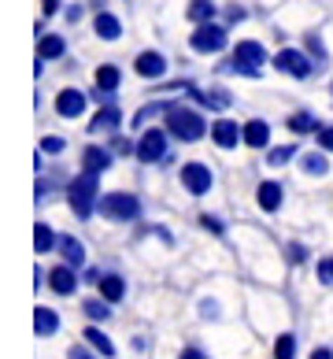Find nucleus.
Segmentation results:
<instances>
[{
	"mask_svg": "<svg viewBox=\"0 0 333 359\" xmlns=\"http://www.w3.org/2000/svg\"><path fill=\"white\" fill-rule=\"evenodd\" d=\"M100 204V175H93V170H82L78 178L67 182V208L74 211L78 222H89L93 211Z\"/></svg>",
	"mask_w": 333,
	"mask_h": 359,
	"instance_id": "f257e3e1",
	"label": "nucleus"
},
{
	"mask_svg": "<svg viewBox=\"0 0 333 359\" xmlns=\"http://www.w3.org/2000/svg\"><path fill=\"white\" fill-rule=\"evenodd\" d=\"M163 126L170 130V137H175V141H185V144H193V141H200L204 134H211V130H208V118L200 115L196 108H185V104H178V100L170 104Z\"/></svg>",
	"mask_w": 333,
	"mask_h": 359,
	"instance_id": "f03ea898",
	"label": "nucleus"
},
{
	"mask_svg": "<svg viewBox=\"0 0 333 359\" xmlns=\"http://www.w3.org/2000/svg\"><path fill=\"white\" fill-rule=\"evenodd\" d=\"M97 211H100V215L108 219V222H141L144 204H141V196H137V193L115 189V193H104V196H100Z\"/></svg>",
	"mask_w": 333,
	"mask_h": 359,
	"instance_id": "7ed1b4c3",
	"label": "nucleus"
},
{
	"mask_svg": "<svg viewBox=\"0 0 333 359\" xmlns=\"http://www.w3.org/2000/svg\"><path fill=\"white\" fill-rule=\"evenodd\" d=\"M263 63H266V48L259 41H237L233 45V60L222 63V71H233L241 78H259Z\"/></svg>",
	"mask_w": 333,
	"mask_h": 359,
	"instance_id": "20e7f679",
	"label": "nucleus"
},
{
	"mask_svg": "<svg viewBox=\"0 0 333 359\" xmlns=\"http://www.w3.org/2000/svg\"><path fill=\"white\" fill-rule=\"evenodd\" d=\"M226 45H230V30H226V22H200L196 30L189 34V48L200 52V56H215V52H222Z\"/></svg>",
	"mask_w": 333,
	"mask_h": 359,
	"instance_id": "39448f33",
	"label": "nucleus"
},
{
	"mask_svg": "<svg viewBox=\"0 0 333 359\" xmlns=\"http://www.w3.org/2000/svg\"><path fill=\"white\" fill-rule=\"evenodd\" d=\"M137 159L144 167H152V163H167L170 159V130L163 126H149L141 134V141H137Z\"/></svg>",
	"mask_w": 333,
	"mask_h": 359,
	"instance_id": "423d86ee",
	"label": "nucleus"
},
{
	"mask_svg": "<svg viewBox=\"0 0 333 359\" xmlns=\"http://www.w3.org/2000/svg\"><path fill=\"white\" fill-rule=\"evenodd\" d=\"M271 63H274V71L297 78V82H308V78L315 74V63H311V56L304 48H282Z\"/></svg>",
	"mask_w": 333,
	"mask_h": 359,
	"instance_id": "0eeeda50",
	"label": "nucleus"
},
{
	"mask_svg": "<svg viewBox=\"0 0 333 359\" xmlns=\"http://www.w3.org/2000/svg\"><path fill=\"white\" fill-rule=\"evenodd\" d=\"M178 182H182V189L189 196H208L211 189H215V175H211V167L196 163V159H193V163H182Z\"/></svg>",
	"mask_w": 333,
	"mask_h": 359,
	"instance_id": "6e6552de",
	"label": "nucleus"
},
{
	"mask_svg": "<svg viewBox=\"0 0 333 359\" xmlns=\"http://www.w3.org/2000/svg\"><path fill=\"white\" fill-rule=\"evenodd\" d=\"M118 126H123V108L118 104H100L97 115L89 118V134H118Z\"/></svg>",
	"mask_w": 333,
	"mask_h": 359,
	"instance_id": "1a4fd4ad",
	"label": "nucleus"
},
{
	"mask_svg": "<svg viewBox=\"0 0 333 359\" xmlns=\"http://www.w3.org/2000/svg\"><path fill=\"white\" fill-rule=\"evenodd\" d=\"M211 141H215V149H237V144H241L245 137H241V123H237V118H215V123H211Z\"/></svg>",
	"mask_w": 333,
	"mask_h": 359,
	"instance_id": "9d476101",
	"label": "nucleus"
},
{
	"mask_svg": "<svg viewBox=\"0 0 333 359\" xmlns=\"http://www.w3.org/2000/svg\"><path fill=\"white\" fill-rule=\"evenodd\" d=\"M86 104H89V97L82 89H74V86H67V89L56 93V115L60 118H78L86 111Z\"/></svg>",
	"mask_w": 333,
	"mask_h": 359,
	"instance_id": "9b49d317",
	"label": "nucleus"
},
{
	"mask_svg": "<svg viewBox=\"0 0 333 359\" xmlns=\"http://www.w3.org/2000/svg\"><path fill=\"white\" fill-rule=\"evenodd\" d=\"M48 289L56 292V297H74L78 292V267H71V263L52 267L48 271Z\"/></svg>",
	"mask_w": 333,
	"mask_h": 359,
	"instance_id": "f8f14e48",
	"label": "nucleus"
},
{
	"mask_svg": "<svg viewBox=\"0 0 333 359\" xmlns=\"http://www.w3.org/2000/svg\"><path fill=\"white\" fill-rule=\"evenodd\" d=\"M133 71L141 78H149V82H156V78L167 74V56L156 48H144V52H137V60H133Z\"/></svg>",
	"mask_w": 333,
	"mask_h": 359,
	"instance_id": "ddd939ff",
	"label": "nucleus"
},
{
	"mask_svg": "<svg viewBox=\"0 0 333 359\" xmlns=\"http://www.w3.org/2000/svg\"><path fill=\"white\" fill-rule=\"evenodd\" d=\"M189 97L196 100V104H204V108H211V111H226L233 104V93L230 89H222V86H215V89H185Z\"/></svg>",
	"mask_w": 333,
	"mask_h": 359,
	"instance_id": "4468645a",
	"label": "nucleus"
},
{
	"mask_svg": "<svg viewBox=\"0 0 333 359\" xmlns=\"http://www.w3.org/2000/svg\"><path fill=\"white\" fill-rule=\"evenodd\" d=\"M282 201H285L282 182H278V178H266V182H259V189H256V204H259V211H266V215H274V211L282 208Z\"/></svg>",
	"mask_w": 333,
	"mask_h": 359,
	"instance_id": "2eb2a0df",
	"label": "nucleus"
},
{
	"mask_svg": "<svg viewBox=\"0 0 333 359\" xmlns=\"http://www.w3.org/2000/svg\"><path fill=\"white\" fill-rule=\"evenodd\" d=\"M111 163H115L111 144H89V149L82 152V170H93V175H104Z\"/></svg>",
	"mask_w": 333,
	"mask_h": 359,
	"instance_id": "dca6fc26",
	"label": "nucleus"
},
{
	"mask_svg": "<svg viewBox=\"0 0 333 359\" xmlns=\"http://www.w3.org/2000/svg\"><path fill=\"white\" fill-rule=\"evenodd\" d=\"M241 137H245V149H266L271 144V123L266 118H245Z\"/></svg>",
	"mask_w": 333,
	"mask_h": 359,
	"instance_id": "f3484780",
	"label": "nucleus"
},
{
	"mask_svg": "<svg viewBox=\"0 0 333 359\" xmlns=\"http://www.w3.org/2000/svg\"><path fill=\"white\" fill-rule=\"evenodd\" d=\"M118 86H123V71H118L115 63H100L97 74H93V89H97V93H111V97H115Z\"/></svg>",
	"mask_w": 333,
	"mask_h": 359,
	"instance_id": "a211bd4d",
	"label": "nucleus"
},
{
	"mask_svg": "<svg viewBox=\"0 0 333 359\" xmlns=\"http://www.w3.org/2000/svg\"><path fill=\"white\" fill-rule=\"evenodd\" d=\"M93 30H97L100 41H118V37H123V22H118V15H111V11H97V15H93Z\"/></svg>",
	"mask_w": 333,
	"mask_h": 359,
	"instance_id": "6ab92c4d",
	"label": "nucleus"
},
{
	"mask_svg": "<svg viewBox=\"0 0 333 359\" xmlns=\"http://www.w3.org/2000/svg\"><path fill=\"white\" fill-rule=\"evenodd\" d=\"M56 252H60V259H63V263H71V267H78V271L86 267V245L78 241V237H71V233H67V237H60Z\"/></svg>",
	"mask_w": 333,
	"mask_h": 359,
	"instance_id": "aec40b11",
	"label": "nucleus"
},
{
	"mask_svg": "<svg viewBox=\"0 0 333 359\" xmlns=\"http://www.w3.org/2000/svg\"><path fill=\"white\" fill-rule=\"evenodd\" d=\"M329 152H304L300 156V175L304 178H326L329 175Z\"/></svg>",
	"mask_w": 333,
	"mask_h": 359,
	"instance_id": "412c9836",
	"label": "nucleus"
},
{
	"mask_svg": "<svg viewBox=\"0 0 333 359\" xmlns=\"http://www.w3.org/2000/svg\"><path fill=\"white\" fill-rule=\"evenodd\" d=\"M97 292L108 304H123L126 300V278L123 274H104V282L97 285Z\"/></svg>",
	"mask_w": 333,
	"mask_h": 359,
	"instance_id": "4be33fe9",
	"label": "nucleus"
},
{
	"mask_svg": "<svg viewBox=\"0 0 333 359\" xmlns=\"http://www.w3.org/2000/svg\"><path fill=\"white\" fill-rule=\"evenodd\" d=\"M215 15H219V4H215V0H189V4H185V19H189L193 26L211 22Z\"/></svg>",
	"mask_w": 333,
	"mask_h": 359,
	"instance_id": "5701e85b",
	"label": "nucleus"
},
{
	"mask_svg": "<svg viewBox=\"0 0 333 359\" xmlns=\"http://www.w3.org/2000/svg\"><path fill=\"white\" fill-rule=\"evenodd\" d=\"M170 104H175V100H152V104H144V108H137V115H133L130 123L137 126V130H149L152 118H159V115L170 111Z\"/></svg>",
	"mask_w": 333,
	"mask_h": 359,
	"instance_id": "b1692460",
	"label": "nucleus"
},
{
	"mask_svg": "<svg viewBox=\"0 0 333 359\" xmlns=\"http://www.w3.org/2000/svg\"><path fill=\"white\" fill-rule=\"evenodd\" d=\"M60 330V311H52V308H37L34 311V334L37 337H52Z\"/></svg>",
	"mask_w": 333,
	"mask_h": 359,
	"instance_id": "393cba45",
	"label": "nucleus"
},
{
	"mask_svg": "<svg viewBox=\"0 0 333 359\" xmlns=\"http://www.w3.org/2000/svg\"><path fill=\"white\" fill-rule=\"evenodd\" d=\"M37 56H41V60H60V56H67V37H60V34H41V41H37Z\"/></svg>",
	"mask_w": 333,
	"mask_h": 359,
	"instance_id": "a878e982",
	"label": "nucleus"
},
{
	"mask_svg": "<svg viewBox=\"0 0 333 359\" xmlns=\"http://www.w3.org/2000/svg\"><path fill=\"white\" fill-rule=\"evenodd\" d=\"M285 126L292 130V134H318V130H322V123H318L311 111H292L285 118Z\"/></svg>",
	"mask_w": 333,
	"mask_h": 359,
	"instance_id": "bb28decb",
	"label": "nucleus"
},
{
	"mask_svg": "<svg viewBox=\"0 0 333 359\" xmlns=\"http://www.w3.org/2000/svg\"><path fill=\"white\" fill-rule=\"evenodd\" d=\"M89 344H93V348H97L104 359H115V344H111V337L108 334H104V330L100 326H86V334H82Z\"/></svg>",
	"mask_w": 333,
	"mask_h": 359,
	"instance_id": "cd10ccee",
	"label": "nucleus"
},
{
	"mask_svg": "<svg viewBox=\"0 0 333 359\" xmlns=\"http://www.w3.org/2000/svg\"><path fill=\"white\" fill-rule=\"evenodd\" d=\"M56 245H60L56 230H52L48 222H37V230H34V248H37V256H45V252H56Z\"/></svg>",
	"mask_w": 333,
	"mask_h": 359,
	"instance_id": "c85d7f7f",
	"label": "nucleus"
},
{
	"mask_svg": "<svg viewBox=\"0 0 333 359\" xmlns=\"http://www.w3.org/2000/svg\"><path fill=\"white\" fill-rule=\"evenodd\" d=\"M297 156H300V149H297V144H274V149L266 152V167H271V170H278V167L292 163Z\"/></svg>",
	"mask_w": 333,
	"mask_h": 359,
	"instance_id": "c756f323",
	"label": "nucleus"
},
{
	"mask_svg": "<svg viewBox=\"0 0 333 359\" xmlns=\"http://www.w3.org/2000/svg\"><path fill=\"white\" fill-rule=\"evenodd\" d=\"M111 308H115V304H108V300L100 297V292H97V297H89V300L82 304L86 318H93V323H104V318H111Z\"/></svg>",
	"mask_w": 333,
	"mask_h": 359,
	"instance_id": "7c9ffc66",
	"label": "nucleus"
},
{
	"mask_svg": "<svg viewBox=\"0 0 333 359\" xmlns=\"http://www.w3.org/2000/svg\"><path fill=\"white\" fill-rule=\"evenodd\" d=\"M274 359H297V337L292 334H282L274 341Z\"/></svg>",
	"mask_w": 333,
	"mask_h": 359,
	"instance_id": "2f4dec72",
	"label": "nucleus"
},
{
	"mask_svg": "<svg viewBox=\"0 0 333 359\" xmlns=\"http://www.w3.org/2000/svg\"><path fill=\"white\" fill-rule=\"evenodd\" d=\"M285 256H289L292 267H304V263H311V248H308V245H300V241H292V245L285 248Z\"/></svg>",
	"mask_w": 333,
	"mask_h": 359,
	"instance_id": "473e14b6",
	"label": "nucleus"
},
{
	"mask_svg": "<svg viewBox=\"0 0 333 359\" xmlns=\"http://www.w3.org/2000/svg\"><path fill=\"white\" fill-rule=\"evenodd\" d=\"M111 152L115 156H137V141H130L123 134H111Z\"/></svg>",
	"mask_w": 333,
	"mask_h": 359,
	"instance_id": "72a5a7b5",
	"label": "nucleus"
},
{
	"mask_svg": "<svg viewBox=\"0 0 333 359\" xmlns=\"http://www.w3.org/2000/svg\"><path fill=\"white\" fill-rule=\"evenodd\" d=\"M315 274H318V282H322L326 289L333 285V256H326V259H318V267H315Z\"/></svg>",
	"mask_w": 333,
	"mask_h": 359,
	"instance_id": "f704fd0d",
	"label": "nucleus"
},
{
	"mask_svg": "<svg viewBox=\"0 0 333 359\" xmlns=\"http://www.w3.org/2000/svg\"><path fill=\"white\" fill-rule=\"evenodd\" d=\"M67 359H100V352L93 348V344L86 341V344H74L71 352H67Z\"/></svg>",
	"mask_w": 333,
	"mask_h": 359,
	"instance_id": "c9c22d12",
	"label": "nucleus"
},
{
	"mask_svg": "<svg viewBox=\"0 0 333 359\" xmlns=\"http://www.w3.org/2000/svg\"><path fill=\"white\" fill-rule=\"evenodd\" d=\"M200 226H204L208 233H215V237H222V233H226V222H222V219H215V215H200Z\"/></svg>",
	"mask_w": 333,
	"mask_h": 359,
	"instance_id": "e433bc0d",
	"label": "nucleus"
},
{
	"mask_svg": "<svg viewBox=\"0 0 333 359\" xmlns=\"http://www.w3.org/2000/svg\"><path fill=\"white\" fill-rule=\"evenodd\" d=\"M63 149H67L63 137H41V152H45V156H60Z\"/></svg>",
	"mask_w": 333,
	"mask_h": 359,
	"instance_id": "4c0bfd02",
	"label": "nucleus"
},
{
	"mask_svg": "<svg viewBox=\"0 0 333 359\" xmlns=\"http://www.w3.org/2000/svg\"><path fill=\"white\" fill-rule=\"evenodd\" d=\"M104 274H108V271H100V267H86V271H82V282L97 289V285L104 282Z\"/></svg>",
	"mask_w": 333,
	"mask_h": 359,
	"instance_id": "58836bf2",
	"label": "nucleus"
},
{
	"mask_svg": "<svg viewBox=\"0 0 333 359\" xmlns=\"http://www.w3.org/2000/svg\"><path fill=\"white\" fill-rule=\"evenodd\" d=\"M315 137H318V149L322 152H333V126H322Z\"/></svg>",
	"mask_w": 333,
	"mask_h": 359,
	"instance_id": "ea45409f",
	"label": "nucleus"
},
{
	"mask_svg": "<svg viewBox=\"0 0 333 359\" xmlns=\"http://www.w3.org/2000/svg\"><path fill=\"white\" fill-rule=\"evenodd\" d=\"M308 48H311L315 60H326V48H322V41H318V34H308Z\"/></svg>",
	"mask_w": 333,
	"mask_h": 359,
	"instance_id": "a19ab883",
	"label": "nucleus"
},
{
	"mask_svg": "<svg viewBox=\"0 0 333 359\" xmlns=\"http://www.w3.org/2000/svg\"><path fill=\"white\" fill-rule=\"evenodd\" d=\"M241 19H248V11H245L241 4H230V8H226V22H241Z\"/></svg>",
	"mask_w": 333,
	"mask_h": 359,
	"instance_id": "79ce46f5",
	"label": "nucleus"
},
{
	"mask_svg": "<svg viewBox=\"0 0 333 359\" xmlns=\"http://www.w3.org/2000/svg\"><path fill=\"white\" fill-rule=\"evenodd\" d=\"M200 311H204V318H219V304L215 300H200Z\"/></svg>",
	"mask_w": 333,
	"mask_h": 359,
	"instance_id": "37998d69",
	"label": "nucleus"
},
{
	"mask_svg": "<svg viewBox=\"0 0 333 359\" xmlns=\"http://www.w3.org/2000/svg\"><path fill=\"white\" fill-rule=\"evenodd\" d=\"M178 359H208V352H204V348H193V344H189V348H182Z\"/></svg>",
	"mask_w": 333,
	"mask_h": 359,
	"instance_id": "c03bdc74",
	"label": "nucleus"
},
{
	"mask_svg": "<svg viewBox=\"0 0 333 359\" xmlns=\"http://www.w3.org/2000/svg\"><path fill=\"white\" fill-rule=\"evenodd\" d=\"M308 359H333V348H326V344H318V348H315Z\"/></svg>",
	"mask_w": 333,
	"mask_h": 359,
	"instance_id": "a18cd8bd",
	"label": "nucleus"
},
{
	"mask_svg": "<svg viewBox=\"0 0 333 359\" xmlns=\"http://www.w3.org/2000/svg\"><path fill=\"white\" fill-rule=\"evenodd\" d=\"M78 19H82V4H71L67 8V22H78Z\"/></svg>",
	"mask_w": 333,
	"mask_h": 359,
	"instance_id": "49530a36",
	"label": "nucleus"
},
{
	"mask_svg": "<svg viewBox=\"0 0 333 359\" xmlns=\"http://www.w3.org/2000/svg\"><path fill=\"white\" fill-rule=\"evenodd\" d=\"M41 11H45V15H56V11H60V0H41Z\"/></svg>",
	"mask_w": 333,
	"mask_h": 359,
	"instance_id": "de8ad7c7",
	"label": "nucleus"
},
{
	"mask_svg": "<svg viewBox=\"0 0 333 359\" xmlns=\"http://www.w3.org/2000/svg\"><path fill=\"white\" fill-rule=\"evenodd\" d=\"M329 89H333V82H329Z\"/></svg>",
	"mask_w": 333,
	"mask_h": 359,
	"instance_id": "09e8293b",
	"label": "nucleus"
}]
</instances>
